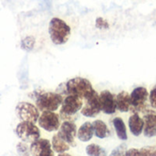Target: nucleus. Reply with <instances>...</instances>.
Here are the masks:
<instances>
[{"label":"nucleus","mask_w":156,"mask_h":156,"mask_svg":"<svg viewBox=\"0 0 156 156\" xmlns=\"http://www.w3.org/2000/svg\"><path fill=\"white\" fill-rule=\"evenodd\" d=\"M51 147L54 152L58 154L66 153L69 150V145L58 134H55L51 140Z\"/></svg>","instance_id":"obj_19"},{"label":"nucleus","mask_w":156,"mask_h":156,"mask_svg":"<svg viewBox=\"0 0 156 156\" xmlns=\"http://www.w3.org/2000/svg\"><path fill=\"white\" fill-rule=\"evenodd\" d=\"M144 134L146 137H154L156 136V113L154 112H149L144 115Z\"/></svg>","instance_id":"obj_13"},{"label":"nucleus","mask_w":156,"mask_h":156,"mask_svg":"<svg viewBox=\"0 0 156 156\" xmlns=\"http://www.w3.org/2000/svg\"><path fill=\"white\" fill-rule=\"evenodd\" d=\"M116 105L117 110H119L121 112H128L131 110V99L130 94L122 90L116 96Z\"/></svg>","instance_id":"obj_15"},{"label":"nucleus","mask_w":156,"mask_h":156,"mask_svg":"<svg viewBox=\"0 0 156 156\" xmlns=\"http://www.w3.org/2000/svg\"><path fill=\"white\" fill-rule=\"evenodd\" d=\"M94 135V132H93V126L92 123L90 122H84L80 129L77 131V137L80 141L86 143L91 140V138Z\"/></svg>","instance_id":"obj_16"},{"label":"nucleus","mask_w":156,"mask_h":156,"mask_svg":"<svg viewBox=\"0 0 156 156\" xmlns=\"http://www.w3.org/2000/svg\"><path fill=\"white\" fill-rule=\"evenodd\" d=\"M16 151L20 156H29L30 154L29 147L27 144V143H25V142H20L17 144Z\"/></svg>","instance_id":"obj_22"},{"label":"nucleus","mask_w":156,"mask_h":156,"mask_svg":"<svg viewBox=\"0 0 156 156\" xmlns=\"http://www.w3.org/2000/svg\"><path fill=\"white\" fill-rule=\"evenodd\" d=\"M60 138H62L69 146H76L75 137L77 136V126L71 121H64L58 129L57 133Z\"/></svg>","instance_id":"obj_10"},{"label":"nucleus","mask_w":156,"mask_h":156,"mask_svg":"<svg viewBox=\"0 0 156 156\" xmlns=\"http://www.w3.org/2000/svg\"><path fill=\"white\" fill-rule=\"evenodd\" d=\"M58 156H72V155H70V154H66V153H62V154H58Z\"/></svg>","instance_id":"obj_28"},{"label":"nucleus","mask_w":156,"mask_h":156,"mask_svg":"<svg viewBox=\"0 0 156 156\" xmlns=\"http://www.w3.org/2000/svg\"><path fill=\"white\" fill-rule=\"evenodd\" d=\"M125 156H141V155H140V151H139L138 149L133 148V149H130V150H127V151H126Z\"/></svg>","instance_id":"obj_27"},{"label":"nucleus","mask_w":156,"mask_h":156,"mask_svg":"<svg viewBox=\"0 0 156 156\" xmlns=\"http://www.w3.org/2000/svg\"><path fill=\"white\" fill-rule=\"evenodd\" d=\"M83 106L82 99L76 95H67L62 101L59 116L64 121H70L71 118L78 113Z\"/></svg>","instance_id":"obj_4"},{"label":"nucleus","mask_w":156,"mask_h":156,"mask_svg":"<svg viewBox=\"0 0 156 156\" xmlns=\"http://www.w3.org/2000/svg\"><path fill=\"white\" fill-rule=\"evenodd\" d=\"M35 38L32 36H28L22 39L21 41V48H23L26 51H30L33 49L34 46H35Z\"/></svg>","instance_id":"obj_21"},{"label":"nucleus","mask_w":156,"mask_h":156,"mask_svg":"<svg viewBox=\"0 0 156 156\" xmlns=\"http://www.w3.org/2000/svg\"><path fill=\"white\" fill-rule=\"evenodd\" d=\"M112 124L114 126L118 138L122 141H126L128 139V135H127V130L123 120L120 117H116L113 119Z\"/></svg>","instance_id":"obj_18"},{"label":"nucleus","mask_w":156,"mask_h":156,"mask_svg":"<svg viewBox=\"0 0 156 156\" xmlns=\"http://www.w3.org/2000/svg\"><path fill=\"white\" fill-rule=\"evenodd\" d=\"M16 113L21 122H30L33 123H36L40 116L39 110L37 106L27 101L19 102L16 105Z\"/></svg>","instance_id":"obj_6"},{"label":"nucleus","mask_w":156,"mask_h":156,"mask_svg":"<svg viewBox=\"0 0 156 156\" xmlns=\"http://www.w3.org/2000/svg\"><path fill=\"white\" fill-rule=\"evenodd\" d=\"M100 103L101 112L105 114H113L117 110L116 96H114L110 90H105L100 93Z\"/></svg>","instance_id":"obj_12"},{"label":"nucleus","mask_w":156,"mask_h":156,"mask_svg":"<svg viewBox=\"0 0 156 156\" xmlns=\"http://www.w3.org/2000/svg\"><path fill=\"white\" fill-rule=\"evenodd\" d=\"M126 144H121L117 148H115L110 156H125L126 154Z\"/></svg>","instance_id":"obj_25"},{"label":"nucleus","mask_w":156,"mask_h":156,"mask_svg":"<svg viewBox=\"0 0 156 156\" xmlns=\"http://www.w3.org/2000/svg\"><path fill=\"white\" fill-rule=\"evenodd\" d=\"M86 153L89 156H107V152L98 144H91L86 147Z\"/></svg>","instance_id":"obj_20"},{"label":"nucleus","mask_w":156,"mask_h":156,"mask_svg":"<svg viewBox=\"0 0 156 156\" xmlns=\"http://www.w3.org/2000/svg\"><path fill=\"white\" fill-rule=\"evenodd\" d=\"M37 108L41 112H56L62 104L63 96L58 92L34 90L30 94Z\"/></svg>","instance_id":"obj_2"},{"label":"nucleus","mask_w":156,"mask_h":156,"mask_svg":"<svg viewBox=\"0 0 156 156\" xmlns=\"http://www.w3.org/2000/svg\"><path fill=\"white\" fill-rule=\"evenodd\" d=\"M37 122L42 129L48 133L58 131L61 124L60 116L55 112H42Z\"/></svg>","instance_id":"obj_9"},{"label":"nucleus","mask_w":156,"mask_h":156,"mask_svg":"<svg viewBox=\"0 0 156 156\" xmlns=\"http://www.w3.org/2000/svg\"><path fill=\"white\" fill-rule=\"evenodd\" d=\"M95 26L99 29H108L110 27L109 22L106 19H104L103 17H101V16H99V17L96 18Z\"/></svg>","instance_id":"obj_24"},{"label":"nucleus","mask_w":156,"mask_h":156,"mask_svg":"<svg viewBox=\"0 0 156 156\" xmlns=\"http://www.w3.org/2000/svg\"><path fill=\"white\" fill-rule=\"evenodd\" d=\"M149 102L152 108L156 109V85L149 93Z\"/></svg>","instance_id":"obj_26"},{"label":"nucleus","mask_w":156,"mask_h":156,"mask_svg":"<svg viewBox=\"0 0 156 156\" xmlns=\"http://www.w3.org/2000/svg\"><path fill=\"white\" fill-rule=\"evenodd\" d=\"M30 154L32 156H55L51 148V143L47 139H37L30 144Z\"/></svg>","instance_id":"obj_11"},{"label":"nucleus","mask_w":156,"mask_h":156,"mask_svg":"<svg viewBox=\"0 0 156 156\" xmlns=\"http://www.w3.org/2000/svg\"><path fill=\"white\" fill-rule=\"evenodd\" d=\"M58 87L62 90H57L56 92L63 95H76L80 99L84 100L88 95H90L93 90V87L90 81L85 78H73L65 83L60 84Z\"/></svg>","instance_id":"obj_1"},{"label":"nucleus","mask_w":156,"mask_h":156,"mask_svg":"<svg viewBox=\"0 0 156 156\" xmlns=\"http://www.w3.org/2000/svg\"><path fill=\"white\" fill-rule=\"evenodd\" d=\"M84 100H85V104L84 106H82L80 110L81 114L89 118L96 117L101 112V103H100V96L98 92L94 90Z\"/></svg>","instance_id":"obj_8"},{"label":"nucleus","mask_w":156,"mask_h":156,"mask_svg":"<svg viewBox=\"0 0 156 156\" xmlns=\"http://www.w3.org/2000/svg\"><path fill=\"white\" fill-rule=\"evenodd\" d=\"M15 132L17 137L27 144H31L40 138L39 128L30 122H20Z\"/></svg>","instance_id":"obj_5"},{"label":"nucleus","mask_w":156,"mask_h":156,"mask_svg":"<svg viewBox=\"0 0 156 156\" xmlns=\"http://www.w3.org/2000/svg\"><path fill=\"white\" fill-rule=\"evenodd\" d=\"M48 34L53 44L57 46L66 44L70 37V27L59 17H52L48 24Z\"/></svg>","instance_id":"obj_3"},{"label":"nucleus","mask_w":156,"mask_h":156,"mask_svg":"<svg viewBox=\"0 0 156 156\" xmlns=\"http://www.w3.org/2000/svg\"><path fill=\"white\" fill-rule=\"evenodd\" d=\"M141 156H156V147L147 146L139 150Z\"/></svg>","instance_id":"obj_23"},{"label":"nucleus","mask_w":156,"mask_h":156,"mask_svg":"<svg viewBox=\"0 0 156 156\" xmlns=\"http://www.w3.org/2000/svg\"><path fill=\"white\" fill-rule=\"evenodd\" d=\"M131 107L133 112H144L147 110V101L149 100V92L144 87L135 88L130 94Z\"/></svg>","instance_id":"obj_7"},{"label":"nucleus","mask_w":156,"mask_h":156,"mask_svg":"<svg viewBox=\"0 0 156 156\" xmlns=\"http://www.w3.org/2000/svg\"><path fill=\"white\" fill-rule=\"evenodd\" d=\"M128 124L131 133L134 136H139L143 133L144 127V121L139 116L137 112H134L133 114L131 115V117L129 118Z\"/></svg>","instance_id":"obj_14"},{"label":"nucleus","mask_w":156,"mask_h":156,"mask_svg":"<svg viewBox=\"0 0 156 156\" xmlns=\"http://www.w3.org/2000/svg\"><path fill=\"white\" fill-rule=\"evenodd\" d=\"M93 132L96 137L100 139H104L110 135V130L106 123L101 120H96L92 122Z\"/></svg>","instance_id":"obj_17"}]
</instances>
